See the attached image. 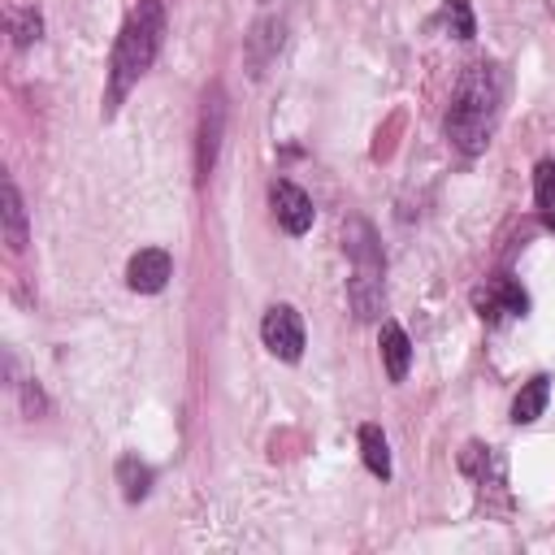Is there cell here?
Returning a JSON list of instances; mask_svg holds the SVG:
<instances>
[{"instance_id":"obj_1","label":"cell","mask_w":555,"mask_h":555,"mask_svg":"<svg viewBox=\"0 0 555 555\" xmlns=\"http://www.w3.org/2000/svg\"><path fill=\"white\" fill-rule=\"evenodd\" d=\"M165 43V4L160 0H139L130 17L117 30L113 56H108V91H104V113H117V104L130 95V87L152 69L156 52Z\"/></svg>"},{"instance_id":"obj_2","label":"cell","mask_w":555,"mask_h":555,"mask_svg":"<svg viewBox=\"0 0 555 555\" xmlns=\"http://www.w3.org/2000/svg\"><path fill=\"white\" fill-rule=\"evenodd\" d=\"M499 108H503V78H499V69L486 65V61L468 65L460 74L455 95H451V108H447V134H451V143L460 152L477 156L490 143L494 126H499Z\"/></svg>"},{"instance_id":"obj_3","label":"cell","mask_w":555,"mask_h":555,"mask_svg":"<svg viewBox=\"0 0 555 555\" xmlns=\"http://www.w3.org/2000/svg\"><path fill=\"white\" fill-rule=\"evenodd\" d=\"M347 256H351V282H347V299H351V312L360 321H373L382 312V247L373 238V225L351 217L347 230Z\"/></svg>"},{"instance_id":"obj_4","label":"cell","mask_w":555,"mask_h":555,"mask_svg":"<svg viewBox=\"0 0 555 555\" xmlns=\"http://www.w3.org/2000/svg\"><path fill=\"white\" fill-rule=\"evenodd\" d=\"M260 338H264V347H269L278 360L295 364V360L304 356V321H299V312H295L291 304H273V308L264 312V321H260Z\"/></svg>"},{"instance_id":"obj_5","label":"cell","mask_w":555,"mask_h":555,"mask_svg":"<svg viewBox=\"0 0 555 555\" xmlns=\"http://www.w3.org/2000/svg\"><path fill=\"white\" fill-rule=\"evenodd\" d=\"M221 130H225V95H221V87L212 82V87L204 91V108H199V143H195V169H199V182H204L208 169L217 165Z\"/></svg>"},{"instance_id":"obj_6","label":"cell","mask_w":555,"mask_h":555,"mask_svg":"<svg viewBox=\"0 0 555 555\" xmlns=\"http://www.w3.org/2000/svg\"><path fill=\"white\" fill-rule=\"evenodd\" d=\"M269 204H273V217H278V225H282L286 234H308V225H312V199H308L295 182L278 178V182L269 186Z\"/></svg>"},{"instance_id":"obj_7","label":"cell","mask_w":555,"mask_h":555,"mask_svg":"<svg viewBox=\"0 0 555 555\" xmlns=\"http://www.w3.org/2000/svg\"><path fill=\"white\" fill-rule=\"evenodd\" d=\"M169 273H173V260H169L165 247H139L130 256V264H126V282L139 295H156L169 282Z\"/></svg>"},{"instance_id":"obj_8","label":"cell","mask_w":555,"mask_h":555,"mask_svg":"<svg viewBox=\"0 0 555 555\" xmlns=\"http://www.w3.org/2000/svg\"><path fill=\"white\" fill-rule=\"evenodd\" d=\"M477 304H481V317H490V321H499L503 312L520 317V312L529 308L525 291H520V286H516L512 278H494V282L486 286V295H477Z\"/></svg>"},{"instance_id":"obj_9","label":"cell","mask_w":555,"mask_h":555,"mask_svg":"<svg viewBox=\"0 0 555 555\" xmlns=\"http://www.w3.org/2000/svg\"><path fill=\"white\" fill-rule=\"evenodd\" d=\"M377 347H382V364H386V377H390V382H403V377H408V364H412V343H408L403 325L386 321V325H382V338H377Z\"/></svg>"},{"instance_id":"obj_10","label":"cell","mask_w":555,"mask_h":555,"mask_svg":"<svg viewBox=\"0 0 555 555\" xmlns=\"http://www.w3.org/2000/svg\"><path fill=\"white\" fill-rule=\"evenodd\" d=\"M0 199H4V208H0V217H4V243H9V251H22L26 247V208H22V195H17V182L13 178H4Z\"/></svg>"},{"instance_id":"obj_11","label":"cell","mask_w":555,"mask_h":555,"mask_svg":"<svg viewBox=\"0 0 555 555\" xmlns=\"http://www.w3.org/2000/svg\"><path fill=\"white\" fill-rule=\"evenodd\" d=\"M546 399H551V377H529L525 386H520V395L512 399V421L516 425H529V421H538L542 416V408H546Z\"/></svg>"},{"instance_id":"obj_12","label":"cell","mask_w":555,"mask_h":555,"mask_svg":"<svg viewBox=\"0 0 555 555\" xmlns=\"http://www.w3.org/2000/svg\"><path fill=\"white\" fill-rule=\"evenodd\" d=\"M117 486H121V494H126L130 503H139V499H147V490H152V468H147L139 455H121V460H117Z\"/></svg>"},{"instance_id":"obj_13","label":"cell","mask_w":555,"mask_h":555,"mask_svg":"<svg viewBox=\"0 0 555 555\" xmlns=\"http://www.w3.org/2000/svg\"><path fill=\"white\" fill-rule=\"evenodd\" d=\"M360 455H364L373 477H382V481L390 477V447H386V434L377 425H360Z\"/></svg>"},{"instance_id":"obj_14","label":"cell","mask_w":555,"mask_h":555,"mask_svg":"<svg viewBox=\"0 0 555 555\" xmlns=\"http://www.w3.org/2000/svg\"><path fill=\"white\" fill-rule=\"evenodd\" d=\"M442 26L455 39H473V9H468V0H447L442 4Z\"/></svg>"},{"instance_id":"obj_15","label":"cell","mask_w":555,"mask_h":555,"mask_svg":"<svg viewBox=\"0 0 555 555\" xmlns=\"http://www.w3.org/2000/svg\"><path fill=\"white\" fill-rule=\"evenodd\" d=\"M533 195H538V208L555 212V160H542L538 173H533Z\"/></svg>"},{"instance_id":"obj_16","label":"cell","mask_w":555,"mask_h":555,"mask_svg":"<svg viewBox=\"0 0 555 555\" xmlns=\"http://www.w3.org/2000/svg\"><path fill=\"white\" fill-rule=\"evenodd\" d=\"M9 22H13V43H17V48H30V43L39 39V13H35V9H22V13H13Z\"/></svg>"}]
</instances>
